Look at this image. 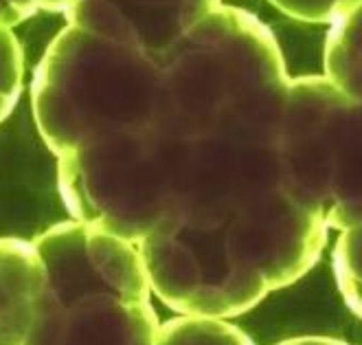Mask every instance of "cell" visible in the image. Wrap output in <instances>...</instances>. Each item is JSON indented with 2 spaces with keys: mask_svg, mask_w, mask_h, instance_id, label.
Masks as SVG:
<instances>
[{
  "mask_svg": "<svg viewBox=\"0 0 362 345\" xmlns=\"http://www.w3.org/2000/svg\"><path fill=\"white\" fill-rule=\"evenodd\" d=\"M224 229L238 262L276 290L318 262L329 227L321 211L279 187L238 209Z\"/></svg>",
  "mask_w": 362,
  "mask_h": 345,
  "instance_id": "5b68a950",
  "label": "cell"
},
{
  "mask_svg": "<svg viewBox=\"0 0 362 345\" xmlns=\"http://www.w3.org/2000/svg\"><path fill=\"white\" fill-rule=\"evenodd\" d=\"M325 222L340 231L362 225V103L349 97L334 121Z\"/></svg>",
  "mask_w": 362,
  "mask_h": 345,
  "instance_id": "ba28073f",
  "label": "cell"
},
{
  "mask_svg": "<svg viewBox=\"0 0 362 345\" xmlns=\"http://www.w3.org/2000/svg\"><path fill=\"white\" fill-rule=\"evenodd\" d=\"M136 38L139 47L160 57L194 27L200 18L218 7V0H101Z\"/></svg>",
  "mask_w": 362,
  "mask_h": 345,
  "instance_id": "30bf717a",
  "label": "cell"
},
{
  "mask_svg": "<svg viewBox=\"0 0 362 345\" xmlns=\"http://www.w3.org/2000/svg\"><path fill=\"white\" fill-rule=\"evenodd\" d=\"M281 11L299 20H312V23H334V20L354 7L360 0H270Z\"/></svg>",
  "mask_w": 362,
  "mask_h": 345,
  "instance_id": "5bb4252c",
  "label": "cell"
},
{
  "mask_svg": "<svg viewBox=\"0 0 362 345\" xmlns=\"http://www.w3.org/2000/svg\"><path fill=\"white\" fill-rule=\"evenodd\" d=\"M45 264V290L108 293L147 301L152 295L139 244L101 227L69 220L33 240Z\"/></svg>",
  "mask_w": 362,
  "mask_h": 345,
  "instance_id": "8992f818",
  "label": "cell"
},
{
  "mask_svg": "<svg viewBox=\"0 0 362 345\" xmlns=\"http://www.w3.org/2000/svg\"><path fill=\"white\" fill-rule=\"evenodd\" d=\"M224 227L169 211L139 242L150 290L174 312L228 319L270 293L233 255Z\"/></svg>",
  "mask_w": 362,
  "mask_h": 345,
  "instance_id": "277c9868",
  "label": "cell"
},
{
  "mask_svg": "<svg viewBox=\"0 0 362 345\" xmlns=\"http://www.w3.org/2000/svg\"><path fill=\"white\" fill-rule=\"evenodd\" d=\"M279 345H347L343 341H336L329 336H301V339H290Z\"/></svg>",
  "mask_w": 362,
  "mask_h": 345,
  "instance_id": "2e32d148",
  "label": "cell"
},
{
  "mask_svg": "<svg viewBox=\"0 0 362 345\" xmlns=\"http://www.w3.org/2000/svg\"><path fill=\"white\" fill-rule=\"evenodd\" d=\"M189 139L160 125L119 130L59 157L57 185L71 218L139 244L174 207Z\"/></svg>",
  "mask_w": 362,
  "mask_h": 345,
  "instance_id": "3957f363",
  "label": "cell"
},
{
  "mask_svg": "<svg viewBox=\"0 0 362 345\" xmlns=\"http://www.w3.org/2000/svg\"><path fill=\"white\" fill-rule=\"evenodd\" d=\"M334 275L347 306L362 319V225L340 233L334 247Z\"/></svg>",
  "mask_w": 362,
  "mask_h": 345,
  "instance_id": "4fadbf2b",
  "label": "cell"
},
{
  "mask_svg": "<svg viewBox=\"0 0 362 345\" xmlns=\"http://www.w3.org/2000/svg\"><path fill=\"white\" fill-rule=\"evenodd\" d=\"M45 288V264L33 242L0 240V345H23L35 301Z\"/></svg>",
  "mask_w": 362,
  "mask_h": 345,
  "instance_id": "9c48e42d",
  "label": "cell"
},
{
  "mask_svg": "<svg viewBox=\"0 0 362 345\" xmlns=\"http://www.w3.org/2000/svg\"><path fill=\"white\" fill-rule=\"evenodd\" d=\"M158 328L150 299L42 288L23 345H154Z\"/></svg>",
  "mask_w": 362,
  "mask_h": 345,
  "instance_id": "52a82bcc",
  "label": "cell"
},
{
  "mask_svg": "<svg viewBox=\"0 0 362 345\" xmlns=\"http://www.w3.org/2000/svg\"><path fill=\"white\" fill-rule=\"evenodd\" d=\"M325 73L345 97L362 103V0L332 23L325 45Z\"/></svg>",
  "mask_w": 362,
  "mask_h": 345,
  "instance_id": "8fae6325",
  "label": "cell"
},
{
  "mask_svg": "<svg viewBox=\"0 0 362 345\" xmlns=\"http://www.w3.org/2000/svg\"><path fill=\"white\" fill-rule=\"evenodd\" d=\"M288 89L268 29L246 11L216 7L158 57L156 125L189 141L216 130L279 137Z\"/></svg>",
  "mask_w": 362,
  "mask_h": 345,
  "instance_id": "6da1fadb",
  "label": "cell"
},
{
  "mask_svg": "<svg viewBox=\"0 0 362 345\" xmlns=\"http://www.w3.org/2000/svg\"><path fill=\"white\" fill-rule=\"evenodd\" d=\"M154 345H252V341L226 319L178 315L160 323Z\"/></svg>",
  "mask_w": 362,
  "mask_h": 345,
  "instance_id": "7c38bea8",
  "label": "cell"
},
{
  "mask_svg": "<svg viewBox=\"0 0 362 345\" xmlns=\"http://www.w3.org/2000/svg\"><path fill=\"white\" fill-rule=\"evenodd\" d=\"M20 53H16V45L5 31L0 33V119L9 111L11 99L16 95V81L20 77Z\"/></svg>",
  "mask_w": 362,
  "mask_h": 345,
  "instance_id": "9a60e30c",
  "label": "cell"
},
{
  "mask_svg": "<svg viewBox=\"0 0 362 345\" xmlns=\"http://www.w3.org/2000/svg\"><path fill=\"white\" fill-rule=\"evenodd\" d=\"M40 130L57 157L156 123L158 60L79 27L51 45L33 86Z\"/></svg>",
  "mask_w": 362,
  "mask_h": 345,
  "instance_id": "7a4b0ae2",
  "label": "cell"
}]
</instances>
